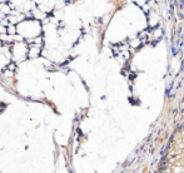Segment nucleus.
Segmentation results:
<instances>
[{
  "mask_svg": "<svg viewBox=\"0 0 184 173\" xmlns=\"http://www.w3.org/2000/svg\"><path fill=\"white\" fill-rule=\"evenodd\" d=\"M178 137H172L168 154L165 157L167 163L164 171L170 172H184V128L180 127Z\"/></svg>",
  "mask_w": 184,
  "mask_h": 173,
  "instance_id": "obj_1",
  "label": "nucleus"
}]
</instances>
